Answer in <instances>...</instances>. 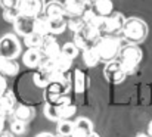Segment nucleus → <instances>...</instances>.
<instances>
[{
    "mask_svg": "<svg viewBox=\"0 0 152 137\" xmlns=\"http://www.w3.org/2000/svg\"><path fill=\"white\" fill-rule=\"evenodd\" d=\"M148 136H151L152 137V121L148 124Z\"/></svg>",
    "mask_w": 152,
    "mask_h": 137,
    "instance_id": "58836bf2",
    "label": "nucleus"
},
{
    "mask_svg": "<svg viewBox=\"0 0 152 137\" xmlns=\"http://www.w3.org/2000/svg\"><path fill=\"white\" fill-rule=\"evenodd\" d=\"M45 16L46 18H58V16H64L66 18V10L64 7V3L58 1V0H50V1H46L45 3Z\"/></svg>",
    "mask_w": 152,
    "mask_h": 137,
    "instance_id": "ddd939ff",
    "label": "nucleus"
},
{
    "mask_svg": "<svg viewBox=\"0 0 152 137\" xmlns=\"http://www.w3.org/2000/svg\"><path fill=\"white\" fill-rule=\"evenodd\" d=\"M43 114L45 117L49 120V121H61V117H59V106L55 105V103H50V102H46L45 106H43Z\"/></svg>",
    "mask_w": 152,
    "mask_h": 137,
    "instance_id": "b1692460",
    "label": "nucleus"
},
{
    "mask_svg": "<svg viewBox=\"0 0 152 137\" xmlns=\"http://www.w3.org/2000/svg\"><path fill=\"white\" fill-rule=\"evenodd\" d=\"M87 137H101V136H99L98 133H95V131H93V133H90V134H89Z\"/></svg>",
    "mask_w": 152,
    "mask_h": 137,
    "instance_id": "ea45409f",
    "label": "nucleus"
},
{
    "mask_svg": "<svg viewBox=\"0 0 152 137\" xmlns=\"http://www.w3.org/2000/svg\"><path fill=\"white\" fill-rule=\"evenodd\" d=\"M72 130H74V121H71V120H61V121H58L56 131H58L59 136L71 137Z\"/></svg>",
    "mask_w": 152,
    "mask_h": 137,
    "instance_id": "393cba45",
    "label": "nucleus"
},
{
    "mask_svg": "<svg viewBox=\"0 0 152 137\" xmlns=\"http://www.w3.org/2000/svg\"><path fill=\"white\" fill-rule=\"evenodd\" d=\"M103 77L106 78V81L112 83V84H120L126 80L127 74L124 72L121 63L118 59L115 60H109V62H105V66H103Z\"/></svg>",
    "mask_w": 152,
    "mask_h": 137,
    "instance_id": "0eeeda50",
    "label": "nucleus"
},
{
    "mask_svg": "<svg viewBox=\"0 0 152 137\" xmlns=\"http://www.w3.org/2000/svg\"><path fill=\"white\" fill-rule=\"evenodd\" d=\"M61 53L74 60V59L80 55V49L74 44V42H68V43H65V44L61 47Z\"/></svg>",
    "mask_w": 152,
    "mask_h": 137,
    "instance_id": "c756f323",
    "label": "nucleus"
},
{
    "mask_svg": "<svg viewBox=\"0 0 152 137\" xmlns=\"http://www.w3.org/2000/svg\"><path fill=\"white\" fill-rule=\"evenodd\" d=\"M16 105H18V102H16V97H15V94H13L12 90L7 89L4 93L0 94V111L6 117L13 114V109H15Z\"/></svg>",
    "mask_w": 152,
    "mask_h": 137,
    "instance_id": "f8f14e48",
    "label": "nucleus"
},
{
    "mask_svg": "<svg viewBox=\"0 0 152 137\" xmlns=\"http://www.w3.org/2000/svg\"><path fill=\"white\" fill-rule=\"evenodd\" d=\"M24 44L28 49H40L43 44V37L36 33H30L24 37Z\"/></svg>",
    "mask_w": 152,
    "mask_h": 137,
    "instance_id": "a878e982",
    "label": "nucleus"
},
{
    "mask_svg": "<svg viewBox=\"0 0 152 137\" xmlns=\"http://www.w3.org/2000/svg\"><path fill=\"white\" fill-rule=\"evenodd\" d=\"M92 9L98 16L106 18L114 12V3L112 0H95L92 3Z\"/></svg>",
    "mask_w": 152,
    "mask_h": 137,
    "instance_id": "a211bd4d",
    "label": "nucleus"
},
{
    "mask_svg": "<svg viewBox=\"0 0 152 137\" xmlns=\"http://www.w3.org/2000/svg\"><path fill=\"white\" fill-rule=\"evenodd\" d=\"M13 30H15V34L25 37L27 34L33 33V19L19 15V18L13 22Z\"/></svg>",
    "mask_w": 152,
    "mask_h": 137,
    "instance_id": "dca6fc26",
    "label": "nucleus"
},
{
    "mask_svg": "<svg viewBox=\"0 0 152 137\" xmlns=\"http://www.w3.org/2000/svg\"><path fill=\"white\" fill-rule=\"evenodd\" d=\"M121 47H123L121 40L117 39L115 36H102L95 44V50H96L101 60L109 62V60L118 59Z\"/></svg>",
    "mask_w": 152,
    "mask_h": 137,
    "instance_id": "f03ea898",
    "label": "nucleus"
},
{
    "mask_svg": "<svg viewBox=\"0 0 152 137\" xmlns=\"http://www.w3.org/2000/svg\"><path fill=\"white\" fill-rule=\"evenodd\" d=\"M121 33H123L124 39L129 43L139 44L148 36V25L140 18H136V16L126 18V22H124V27H123V31Z\"/></svg>",
    "mask_w": 152,
    "mask_h": 137,
    "instance_id": "f257e3e1",
    "label": "nucleus"
},
{
    "mask_svg": "<svg viewBox=\"0 0 152 137\" xmlns=\"http://www.w3.org/2000/svg\"><path fill=\"white\" fill-rule=\"evenodd\" d=\"M124 22H126V16L123 13L112 12L109 16L102 18L98 25V30H99L101 36H115L123 31Z\"/></svg>",
    "mask_w": 152,
    "mask_h": 137,
    "instance_id": "20e7f679",
    "label": "nucleus"
},
{
    "mask_svg": "<svg viewBox=\"0 0 152 137\" xmlns=\"http://www.w3.org/2000/svg\"><path fill=\"white\" fill-rule=\"evenodd\" d=\"M33 81H34V86L36 87H39V89H46L49 84H50V77L48 75V74H45V72H42V71H36L34 72V75H33Z\"/></svg>",
    "mask_w": 152,
    "mask_h": 137,
    "instance_id": "bb28decb",
    "label": "nucleus"
},
{
    "mask_svg": "<svg viewBox=\"0 0 152 137\" xmlns=\"http://www.w3.org/2000/svg\"><path fill=\"white\" fill-rule=\"evenodd\" d=\"M18 4H19V0H0L1 9H13V7H18Z\"/></svg>",
    "mask_w": 152,
    "mask_h": 137,
    "instance_id": "72a5a7b5",
    "label": "nucleus"
},
{
    "mask_svg": "<svg viewBox=\"0 0 152 137\" xmlns=\"http://www.w3.org/2000/svg\"><path fill=\"white\" fill-rule=\"evenodd\" d=\"M21 53H22V47L15 34L9 33L0 39V56L16 60V58H19Z\"/></svg>",
    "mask_w": 152,
    "mask_h": 137,
    "instance_id": "423d86ee",
    "label": "nucleus"
},
{
    "mask_svg": "<svg viewBox=\"0 0 152 137\" xmlns=\"http://www.w3.org/2000/svg\"><path fill=\"white\" fill-rule=\"evenodd\" d=\"M64 7H65L68 16H81L86 10H89L92 7V4L86 3L83 0H65L64 1Z\"/></svg>",
    "mask_w": 152,
    "mask_h": 137,
    "instance_id": "1a4fd4ad",
    "label": "nucleus"
},
{
    "mask_svg": "<svg viewBox=\"0 0 152 137\" xmlns=\"http://www.w3.org/2000/svg\"><path fill=\"white\" fill-rule=\"evenodd\" d=\"M53 137H64V136H59V134H55Z\"/></svg>",
    "mask_w": 152,
    "mask_h": 137,
    "instance_id": "37998d69",
    "label": "nucleus"
},
{
    "mask_svg": "<svg viewBox=\"0 0 152 137\" xmlns=\"http://www.w3.org/2000/svg\"><path fill=\"white\" fill-rule=\"evenodd\" d=\"M136 137H151V136H148V134H137Z\"/></svg>",
    "mask_w": 152,
    "mask_h": 137,
    "instance_id": "a19ab883",
    "label": "nucleus"
},
{
    "mask_svg": "<svg viewBox=\"0 0 152 137\" xmlns=\"http://www.w3.org/2000/svg\"><path fill=\"white\" fill-rule=\"evenodd\" d=\"M25 131H27V122L19 121V120H12V122H10V133L12 134L21 136Z\"/></svg>",
    "mask_w": 152,
    "mask_h": 137,
    "instance_id": "2f4dec72",
    "label": "nucleus"
},
{
    "mask_svg": "<svg viewBox=\"0 0 152 137\" xmlns=\"http://www.w3.org/2000/svg\"><path fill=\"white\" fill-rule=\"evenodd\" d=\"M142 58H143L142 49L137 44L129 43L127 46H123V47H121L118 60H120V63H121L124 72L129 75V74H133V72L137 69L139 63L142 62Z\"/></svg>",
    "mask_w": 152,
    "mask_h": 137,
    "instance_id": "7ed1b4c3",
    "label": "nucleus"
},
{
    "mask_svg": "<svg viewBox=\"0 0 152 137\" xmlns=\"http://www.w3.org/2000/svg\"><path fill=\"white\" fill-rule=\"evenodd\" d=\"M48 25H49V33L52 36H59L64 34L66 30V18L58 16V18H46Z\"/></svg>",
    "mask_w": 152,
    "mask_h": 137,
    "instance_id": "6ab92c4d",
    "label": "nucleus"
},
{
    "mask_svg": "<svg viewBox=\"0 0 152 137\" xmlns=\"http://www.w3.org/2000/svg\"><path fill=\"white\" fill-rule=\"evenodd\" d=\"M58 106H59V117H61V120H71V117H74L75 112H77V108L72 103L58 105Z\"/></svg>",
    "mask_w": 152,
    "mask_h": 137,
    "instance_id": "7c9ffc66",
    "label": "nucleus"
},
{
    "mask_svg": "<svg viewBox=\"0 0 152 137\" xmlns=\"http://www.w3.org/2000/svg\"><path fill=\"white\" fill-rule=\"evenodd\" d=\"M33 33H36L42 37H46L48 34H50L46 16H37L33 19Z\"/></svg>",
    "mask_w": 152,
    "mask_h": 137,
    "instance_id": "412c9836",
    "label": "nucleus"
},
{
    "mask_svg": "<svg viewBox=\"0 0 152 137\" xmlns=\"http://www.w3.org/2000/svg\"><path fill=\"white\" fill-rule=\"evenodd\" d=\"M83 62H84L86 66H89V68H93V66H96V65L101 62V59H99V56H98V53H96V50H95V46L90 47V49L83 50Z\"/></svg>",
    "mask_w": 152,
    "mask_h": 137,
    "instance_id": "5701e85b",
    "label": "nucleus"
},
{
    "mask_svg": "<svg viewBox=\"0 0 152 137\" xmlns=\"http://www.w3.org/2000/svg\"><path fill=\"white\" fill-rule=\"evenodd\" d=\"M36 114V109L34 106L31 105H24V103H18L13 109V120H19V121H24V122H28L30 120H33Z\"/></svg>",
    "mask_w": 152,
    "mask_h": 137,
    "instance_id": "2eb2a0df",
    "label": "nucleus"
},
{
    "mask_svg": "<svg viewBox=\"0 0 152 137\" xmlns=\"http://www.w3.org/2000/svg\"><path fill=\"white\" fill-rule=\"evenodd\" d=\"M4 120H6V115L0 111V133L3 131V127H4Z\"/></svg>",
    "mask_w": 152,
    "mask_h": 137,
    "instance_id": "c9c22d12",
    "label": "nucleus"
},
{
    "mask_svg": "<svg viewBox=\"0 0 152 137\" xmlns=\"http://www.w3.org/2000/svg\"><path fill=\"white\" fill-rule=\"evenodd\" d=\"M81 18H83V21H84L86 25H90V27H95V28H98V25H99V22H101V19H102V16H98V15L93 12L92 7H90L89 10H86V12L81 15Z\"/></svg>",
    "mask_w": 152,
    "mask_h": 137,
    "instance_id": "cd10ccee",
    "label": "nucleus"
},
{
    "mask_svg": "<svg viewBox=\"0 0 152 137\" xmlns=\"http://www.w3.org/2000/svg\"><path fill=\"white\" fill-rule=\"evenodd\" d=\"M6 90H7L6 78H4V75H1V74H0V94H1V93H4Z\"/></svg>",
    "mask_w": 152,
    "mask_h": 137,
    "instance_id": "f704fd0d",
    "label": "nucleus"
},
{
    "mask_svg": "<svg viewBox=\"0 0 152 137\" xmlns=\"http://www.w3.org/2000/svg\"><path fill=\"white\" fill-rule=\"evenodd\" d=\"M19 10H18V7H13V9H3V19H4V22H7V24H12L13 25V22L19 18Z\"/></svg>",
    "mask_w": 152,
    "mask_h": 137,
    "instance_id": "473e14b6",
    "label": "nucleus"
},
{
    "mask_svg": "<svg viewBox=\"0 0 152 137\" xmlns=\"http://www.w3.org/2000/svg\"><path fill=\"white\" fill-rule=\"evenodd\" d=\"M84 25H86V24H84V21H83L81 16H68V18H66V28L71 30L74 34L78 33Z\"/></svg>",
    "mask_w": 152,
    "mask_h": 137,
    "instance_id": "c85d7f7f",
    "label": "nucleus"
},
{
    "mask_svg": "<svg viewBox=\"0 0 152 137\" xmlns=\"http://www.w3.org/2000/svg\"><path fill=\"white\" fill-rule=\"evenodd\" d=\"M45 9V0H19L18 10L21 16L25 18H37Z\"/></svg>",
    "mask_w": 152,
    "mask_h": 137,
    "instance_id": "6e6552de",
    "label": "nucleus"
},
{
    "mask_svg": "<svg viewBox=\"0 0 152 137\" xmlns=\"http://www.w3.org/2000/svg\"><path fill=\"white\" fill-rule=\"evenodd\" d=\"M0 137H13V134H12V133H4V131H1V133H0Z\"/></svg>",
    "mask_w": 152,
    "mask_h": 137,
    "instance_id": "4c0bfd02",
    "label": "nucleus"
},
{
    "mask_svg": "<svg viewBox=\"0 0 152 137\" xmlns=\"http://www.w3.org/2000/svg\"><path fill=\"white\" fill-rule=\"evenodd\" d=\"M101 33L98 28L95 27H90V25H84L78 33L74 34V44L77 46L80 50H86V49H90L96 44V42L101 39Z\"/></svg>",
    "mask_w": 152,
    "mask_h": 137,
    "instance_id": "39448f33",
    "label": "nucleus"
},
{
    "mask_svg": "<svg viewBox=\"0 0 152 137\" xmlns=\"http://www.w3.org/2000/svg\"><path fill=\"white\" fill-rule=\"evenodd\" d=\"M19 72V65L15 59H7L0 56V74L6 77H13Z\"/></svg>",
    "mask_w": 152,
    "mask_h": 137,
    "instance_id": "f3484780",
    "label": "nucleus"
},
{
    "mask_svg": "<svg viewBox=\"0 0 152 137\" xmlns=\"http://www.w3.org/2000/svg\"><path fill=\"white\" fill-rule=\"evenodd\" d=\"M87 87H89V78L86 72H83L81 69H75L74 71V91L77 94H81L86 91Z\"/></svg>",
    "mask_w": 152,
    "mask_h": 137,
    "instance_id": "aec40b11",
    "label": "nucleus"
},
{
    "mask_svg": "<svg viewBox=\"0 0 152 137\" xmlns=\"http://www.w3.org/2000/svg\"><path fill=\"white\" fill-rule=\"evenodd\" d=\"M53 63H55L56 71H59V72H62V74H68V71H69L71 66H72V59L66 58V56L62 55V53H59L56 58H53Z\"/></svg>",
    "mask_w": 152,
    "mask_h": 137,
    "instance_id": "4be33fe9",
    "label": "nucleus"
},
{
    "mask_svg": "<svg viewBox=\"0 0 152 137\" xmlns=\"http://www.w3.org/2000/svg\"><path fill=\"white\" fill-rule=\"evenodd\" d=\"M93 122L86 117H78L74 121V130L71 137H87L90 133H93Z\"/></svg>",
    "mask_w": 152,
    "mask_h": 137,
    "instance_id": "9d476101",
    "label": "nucleus"
},
{
    "mask_svg": "<svg viewBox=\"0 0 152 137\" xmlns=\"http://www.w3.org/2000/svg\"><path fill=\"white\" fill-rule=\"evenodd\" d=\"M83 1H86V3H90V4L93 3V0H83Z\"/></svg>",
    "mask_w": 152,
    "mask_h": 137,
    "instance_id": "79ce46f5",
    "label": "nucleus"
},
{
    "mask_svg": "<svg viewBox=\"0 0 152 137\" xmlns=\"http://www.w3.org/2000/svg\"><path fill=\"white\" fill-rule=\"evenodd\" d=\"M43 58L45 56L40 49H27V52L22 55V62L28 68H39Z\"/></svg>",
    "mask_w": 152,
    "mask_h": 137,
    "instance_id": "4468645a",
    "label": "nucleus"
},
{
    "mask_svg": "<svg viewBox=\"0 0 152 137\" xmlns=\"http://www.w3.org/2000/svg\"><path fill=\"white\" fill-rule=\"evenodd\" d=\"M40 50L45 58H50V59L56 58L61 53V46L56 42V36L48 34L46 37H43V44L40 47Z\"/></svg>",
    "mask_w": 152,
    "mask_h": 137,
    "instance_id": "9b49d317",
    "label": "nucleus"
},
{
    "mask_svg": "<svg viewBox=\"0 0 152 137\" xmlns=\"http://www.w3.org/2000/svg\"><path fill=\"white\" fill-rule=\"evenodd\" d=\"M55 134H52V133H39L36 137H53Z\"/></svg>",
    "mask_w": 152,
    "mask_h": 137,
    "instance_id": "e433bc0d",
    "label": "nucleus"
}]
</instances>
